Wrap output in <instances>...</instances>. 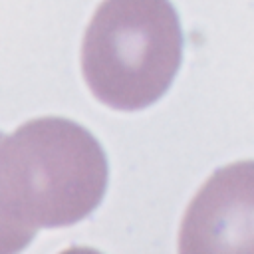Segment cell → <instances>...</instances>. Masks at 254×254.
Returning <instances> with one entry per match:
<instances>
[{
	"instance_id": "6da1fadb",
	"label": "cell",
	"mask_w": 254,
	"mask_h": 254,
	"mask_svg": "<svg viewBox=\"0 0 254 254\" xmlns=\"http://www.w3.org/2000/svg\"><path fill=\"white\" fill-rule=\"evenodd\" d=\"M107 187V159L79 123L38 117L4 135L0 145L2 252L22 250L40 228L89 216Z\"/></svg>"
},
{
	"instance_id": "7a4b0ae2",
	"label": "cell",
	"mask_w": 254,
	"mask_h": 254,
	"mask_svg": "<svg viewBox=\"0 0 254 254\" xmlns=\"http://www.w3.org/2000/svg\"><path fill=\"white\" fill-rule=\"evenodd\" d=\"M183 58V32L169 0H103L81 44V71L107 107L137 111L173 83Z\"/></svg>"
},
{
	"instance_id": "3957f363",
	"label": "cell",
	"mask_w": 254,
	"mask_h": 254,
	"mask_svg": "<svg viewBox=\"0 0 254 254\" xmlns=\"http://www.w3.org/2000/svg\"><path fill=\"white\" fill-rule=\"evenodd\" d=\"M181 254H254V161L216 169L189 202Z\"/></svg>"
}]
</instances>
